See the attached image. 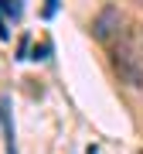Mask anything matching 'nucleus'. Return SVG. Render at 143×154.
<instances>
[{
	"mask_svg": "<svg viewBox=\"0 0 143 154\" xmlns=\"http://www.w3.org/2000/svg\"><path fill=\"white\" fill-rule=\"evenodd\" d=\"M0 11L10 14V17H17V14H21V4H17V0H0Z\"/></svg>",
	"mask_w": 143,
	"mask_h": 154,
	"instance_id": "3",
	"label": "nucleus"
},
{
	"mask_svg": "<svg viewBox=\"0 0 143 154\" xmlns=\"http://www.w3.org/2000/svg\"><path fill=\"white\" fill-rule=\"evenodd\" d=\"M119 28H123V14L116 7H102L95 14V21H92V38L95 41H112L119 34Z\"/></svg>",
	"mask_w": 143,
	"mask_h": 154,
	"instance_id": "2",
	"label": "nucleus"
},
{
	"mask_svg": "<svg viewBox=\"0 0 143 154\" xmlns=\"http://www.w3.org/2000/svg\"><path fill=\"white\" fill-rule=\"evenodd\" d=\"M112 65L130 89H143V58H140L133 38H119V45L112 48Z\"/></svg>",
	"mask_w": 143,
	"mask_h": 154,
	"instance_id": "1",
	"label": "nucleus"
},
{
	"mask_svg": "<svg viewBox=\"0 0 143 154\" xmlns=\"http://www.w3.org/2000/svg\"><path fill=\"white\" fill-rule=\"evenodd\" d=\"M55 7H58V4H55V0H48V17H51V14H55Z\"/></svg>",
	"mask_w": 143,
	"mask_h": 154,
	"instance_id": "4",
	"label": "nucleus"
}]
</instances>
